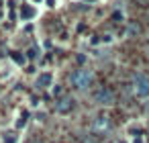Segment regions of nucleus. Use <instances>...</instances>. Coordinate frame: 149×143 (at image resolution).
Returning <instances> with one entry per match:
<instances>
[{
  "instance_id": "obj_11",
  "label": "nucleus",
  "mask_w": 149,
  "mask_h": 143,
  "mask_svg": "<svg viewBox=\"0 0 149 143\" xmlns=\"http://www.w3.org/2000/svg\"><path fill=\"white\" fill-rule=\"evenodd\" d=\"M137 31H139V27H137V25H131V27H127V35H135Z\"/></svg>"
},
{
  "instance_id": "obj_13",
  "label": "nucleus",
  "mask_w": 149,
  "mask_h": 143,
  "mask_svg": "<svg viewBox=\"0 0 149 143\" xmlns=\"http://www.w3.org/2000/svg\"><path fill=\"white\" fill-rule=\"evenodd\" d=\"M37 57V49H29L27 51V59H35Z\"/></svg>"
},
{
  "instance_id": "obj_4",
  "label": "nucleus",
  "mask_w": 149,
  "mask_h": 143,
  "mask_svg": "<svg viewBox=\"0 0 149 143\" xmlns=\"http://www.w3.org/2000/svg\"><path fill=\"white\" fill-rule=\"evenodd\" d=\"M35 90H47V88H53V72H41L35 82H33Z\"/></svg>"
},
{
  "instance_id": "obj_17",
  "label": "nucleus",
  "mask_w": 149,
  "mask_h": 143,
  "mask_svg": "<svg viewBox=\"0 0 149 143\" xmlns=\"http://www.w3.org/2000/svg\"><path fill=\"white\" fill-rule=\"evenodd\" d=\"M41 2H45V0H31V4H35V6H37V4H41Z\"/></svg>"
},
{
  "instance_id": "obj_12",
  "label": "nucleus",
  "mask_w": 149,
  "mask_h": 143,
  "mask_svg": "<svg viewBox=\"0 0 149 143\" xmlns=\"http://www.w3.org/2000/svg\"><path fill=\"white\" fill-rule=\"evenodd\" d=\"M43 4H45L47 8H55V6H57V0H45Z\"/></svg>"
},
{
  "instance_id": "obj_9",
  "label": "nucleus",
  "mask_w": 149,
  "mask_h": 143,
  "mask_svg": "<svg viewBox=\"0 0 149 143\" xmlns=\"http://www.w3.org/2000/svg\"><path fill=\"white\" fill-rule=\"evenodd\" d=\"M106 127H108V119H106V116H100V119L94 123V129H96V131H102V129H106Z\"/></svg>"
},
{
  "instance_id": "obj_15",
  "label": "nucleus",
  "mask_w": 149,
  "mask_h": 143,
  "mask_svg": "<svg viewBox=\"0 0 149 143\" xmlns=\"http://www.w3.org/2000/svg\"><path fill=\"white\" fill-rule=\"evenodd\" d=\"M39 104H41V102H39V98H37V96H33V98H31V106H33V108H37Z\"/></svg>"
},
{
  "instance_id": "obj_2",
  "label": "nucleus",
  "mask_w": 149,
  "mask_h": 143,
  "mask_svg": "<svg viewBox=\"0 0 149 143\" xmlns=\"http://www.w3.org/2000/svg\"><path fill=\"white\" fill-rule=\"evenodd\" d=\"M133 92L137 98L141 100H149V76L147 74H137L135 80H133Z\"/></svg>"
},
{
  "instance_id": "obj_14",
  "label": "nucleus",
  "mask_w": 149,
  "mask_h": 143,
  "mask_svg": "<svg viewBox=\"0 0 149 143\" xmlns=\"http://www.w3.org/2000/svg\"><path fill=\"white\" fill-rule=\"evenodd\" d=\"M51 92H53L55 96H59V94H61V86H57V84H53V88H51Z\"/></svg>"
},
{
  "instance_id": "obj_20",
  "label": "nucleus",
  "mask_w": 149,
  "mask_h": 143,
  "mask_svg": "<svg viewBox=\"0 0 149 143\" xmlns=\"http://www.w3.org/2000/svg\"><path fill=\"white\" fill-rule=\"evenodd\" d=\"M0 92H2V86H0Z\"/></svg>"
},
{
  "instance_id": "obj_10",
  "label": "nucleus",
  "mask_w": 149,
  "mask_h": 143,
  "mask_svg": "<svg viewBox=\"0 0 149 143\" xmlns=\"http://www.w3.org/2000/svg\"><path fill=\"white\" fill-rule=\"evenodd\" d=\"M25 125H27V112H23V114H21V119H19V125H17V127H19V129H23Z\"/></svg>"
},
{
  "instance_id": "obj_3",
  "label": "nucleus",
  "mask_w": 149,
  "mask_h": 143,
  "mask_svg": "<svg viewBox=\"0 0 149 143\" xmlns=\"http://www.w3.org/2000/svg\"><path fill=\"white\" fill-rule=\"evenodd\" d=\"M114 92L110 90V88H98L96 92H94V102L96 104H100V106H112L114 104Z\"/></svg>"
},
{
  "instance_id": "obj_18",
  "label": "nucleus",
  "mask_w": 149,
  "mask_h": 143,
  "mask_svg": "<svg viewBox=\"0 0 149 143\" xmlns=\"http://www.w3.org/2000/svg\"><path fill=\"white\" fill-rule=\"evenodd\" d=\"M116 143H129V141H125V139H120V141H116Z\"/></svg>"
},
{
  "instance_id": "obj_5",
  "label": "nucleus",
  "mask_w": 149,
  "mask_h": 143,
  "mask_svg": "<svg viewBox=\"0 0 149 143\" xmlns=\"http://www.w3.org/2000/svg\"><path fill=\"white\" fill-rule=\"evenodd\" d=\"M21 21H25V23H29V21H33V19H37L39 17V10H37V6L35 4H21Z\"/></svg>"
},
{
  "instance_id": "obj_19",
  "label": "nucleus",
  "mask_w": 149,
  "mask_h": 143,
  "mask_svg": "<svg viewBox=\"0 0 149 143\" xmlns=\"http://www.w3.org/2000/svg\"><path fill=\"white\" fill-rule=\"evenodd\" d=\"M86 2H96V0H86Z\"/></svg>"
},
{
  "instance_id": "obj_16",
  "label": "nucleus",
  "mask_w": 149,
  "mask_h": 143,
  "mask_svg": "<svg viewBox=\"0 0 149 143\" xmlns=\"http://www.w3.org/2000/svg\"><path fill=\"white\" fill-rule=\"evenodd\" d=\"M102 41H104V43H110V41H112V37H110V35H104V39H102Z\"/></svg>"
},
{
  "instance_id": "obj_6",
  "label": "nucleus",
  "mask_w": 149,
  "mask_h": 143,
  "mask_svg": "<svg viewBox=\"0 0 149 143\" xmlns=\"http://www.w3.org/2000/svg\"><path fill=\"white\" fill-rule=\"evenodd\" d=\"M0 143H21V131L19 129H6L0 135Z\"/></svg>"
},
{
  "instance_id": "obj_7",
  "label": "nucleus",
  "mask_w": 149,
  "mask_h": 143,
  "mask_svg": "<svg viewBox=\"0 0 149 143\" xmlns=\"http://www.w3.org/2000/svg\"><path fill=\"white\" fill-rule=\"evenodd\" d=\"M55 108H57V112H59V114H65V112H70V110L74 108V98H70V96H63V98H59V100L55 102Z\"/></svg>"
},
{
  "instance_id": "obj_8",
  "label": "nucleus",
  "mask_w": 149,
  "mask_h": 143,
  "mask_svg": "<svg viewBox=\"0 0 149 143\" xmlns=\"http://www.w3.org/2000/svg\"><path fill=\"white\" fill-rule=\"evenodd\" d=\"M10 59H13L17 66H25V63H27V55H25V53H21V51H13Z\"/></svg>"
},
{
  "instance_id": "obj_1",
  "label": "nucleus",
  "mask_w": 149,
  "mask_h": 143,
  "mask_svg": "<svg viewBox=\"0 0 149 143\" xmlns=\"http://www.w3.org/2000/svg\"><path fill=\"white\" fill-rule=\"evenodd\" d=\"M92 82H94V74L86 68H80L70 76V86L74 90H80V92H86L92 86Z\"/></svg>"
}]
</instances>
